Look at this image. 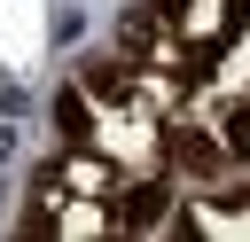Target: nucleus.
Instances as JSON below:
<instances>
[{"instance_id": "1", "label": "nucleus", "mask_w": 250, "mask_h": 242, "mask_svg": "<svg viewBox=\"0 0 250 242\" xmlns=\"http://www.w3.org/2000/svg\"><path fill=\"white\" fill-rule=\"evenodd\" d=\"M164 148H172V164H188V172H219V164H227V148L203 141V133H172Z\"/></svg>"}, {"instance_id": "2", "label": "nucleus", "mask_w": 250, "mask_h": 242, "mask_svg": "<svg viewBox=\"0 0 250 242\" xmlns=\"http://www.w3.org/2000/svg\"><path fill=\"white\" fill-rule=\"evenodd\" d=\"M164 203H172L164 187H133V195H125V211H117V226H156V219H164Z\"/></svg>"}, {"instance_id": "3", "label": "nucleus", "mask_w": 250, "mask_h": 242, "mask_svg": "<svg viewBox=\"0 0 250 242\" xmlns=\"http://www.w3.org/2000/svg\"><path fill=\"white\" fill-rule=\"evenodd\" d=\"M125 86H133V78H125V55H117V62H86V94H102V101H117Z\"/></svg>"}, {"instance_id": "4", "label": "nucleus", "mask_w": 250, "mask_h": 242, "mask_svg": "<svg viewBox=\"0 0 250 242\" xmlns=\"http://www.w3.org/2000/svg\"><path fill=\"white\" fill-rule=\"evenodd\" d=\"M55 125H62V141H86V125H94V117H86V86H70V94L55 101Z\"/></svg>"}, {"instance_id": "5", "label": "nucleus", "mask_w": 250, "mask_h": 242, "mask_svg": "<svg viewBox=\"0 0 250 242\" xmlns=\"http://www.w3.org/2000/svg\"><path fill=\"white\" fill-rule=\"evenodd\" d=\"M234 164H250V109H234V125H227V141H219Z\"/></svg>"}, {"instance_id": "6", "label": "nucleus", "mask_w": 250, "mask_h": 242, "mask_svg": "<svg viewBox=\"0 0 250 242\" xmlns=\"http://www.w3.org/2000/svg\"><path fill=\"white\" fill-rule=\"evenodd\" d=\"M148 8H156V16H164V23H172V16H180V8H188V0H148Z\"/></svg>"}]
</instances>
